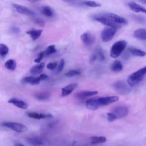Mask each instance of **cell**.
I'll list each match as a JSON object with an SVG mask.
<instances>
[{"label": "cell", "mask_w": 146, "mask_h": 146, "mask_svg": "<svg viewBox=\"0 0 146 146\" xmlns=\"http://www.w3.org/2000/svg\"><path fill=\"white\" fill-rule=\"evenodd\" d=\"M27 142L33 146H40L43 144V140L38 137H31L27 139Z\"/></svg>", "instance_id": "obj_19"}, {"label": "cell", "mask_w": 146, "mask_h": 146, "mask_svg": "<svg viewBox=\"0 0 146 146\" xmlns=\"http://www.w3.org/2000/svg\"><path fill=\"white\" fill-rule=\"evenodd\" d=\"M64 1H67V2H74L75 0H63Z\"/></svg>", "instance_id": "obj_44"}, {"label": "cell", "mask_w": 146, "mask_h": 146, "mask_svg": "<svg viewBox=\"0 0 146 146\" xmlns=\"http://www.w3.org/2000/svg\"><path fill=\"white\" fill-rule=\"evenodd\" d=\"M146 74V67L139 70L138 71L132 74L127 79L128 84L130 87H133L141 82L145 77Z\"/></svg>", "instance_id": "obj_2"}, {"label": "cell", "mask_w": 146, "mask_h": 146, "mask_svg": "<svg viewBox=\"0 0 146 146\" xmlns=\"http://www.w3.org/2000/svg\"><path fill=\"white\" fill-rule=\"evenodd\" d=\"M13 6L15 9V10L20 14L30 16L35 15V13L34 11H33L32 10H30L29 8L19 4H13Z\"/></svg>", "instance_id": "obj_10"}, {"label": "cell", "mask_w": 146, "mask_h": 146, "mask_svg": "<svg viewBox=\"0 0 146 146\" xmlns=\"http://www.w3.org/2000/svg\"><path fill=\"white\" fill-rule=\"evenodd\" d=\"M15 146H25V145H22V144H20V143H17V144L15 145Z\"/></svg>", "instance_id": "obj_43"}, {"label": "cell", "mask_w": 146, "mask_h": 146, "mask_svg": "<svg viewBox=\"0 0 146 146\" xmlns=\"http://www.w3.org/2000/svg\"><path fill=\"white\" fill-rule=\"evenodd\" d=\"M116 29L112 27H108L104 28L102 31L101 38L103 42H107L111 40L115 35L116 33Z\"/></svg>", "instance_id": "obj_7"}, {"label": "cell", "mask_w": 146, "mask_h": 146, "mask_svg": "<svg viewBox=\"0 0 146 146\" xmlns=\"http://www.w3.org/2000/svg\"><path fill=\"white\" fill-rule=\"evenodd\" d=\"M93 19L97 21L100 22V23L106 25L108 27H114L115 29H117L119 28L120 27H121V26L117 25L116 23H115L114 22H113L111 19H110L108 18H107V17H106L104 14H97V15H95L93 17Z\"/></svg>", "instance_id": "obj_4"}, {"label": "cell", "mask_w": 146, "mask_h": 146, "mask_svg": "<svg viewBox=\"0 0 146 146\" xmlns=\"http://www.w3.org/2000/svg\"><path fill=\"white\" fill-rule=\"evenodd\" d=\"M104 15L107 18H108L110 19H111L113 22L121 26H122V25H127L128 23L127 20L125 18L117 14H115L113 13H107V14H104Z\"/></svg>", "instance_id": "obj_9"}, {"label": "cell", "mask_w": 146, "mask_h": 146, "mask_svg": "<svg viewBox=\"0 0 146 146\" xmlns=\"http://www.w3.org/2000/svg\"><path fill=\"white\" fill-rule=\"evenodd\" d=\"M80 38L83 44L87 47L91 46L95 40L94 36L89 32H86L83 33L81 35Z\"/></svg>", "instance_id": "obj_11"}, {"label": "cell", "mask_w": 146, "mask_h": 146, "mask_svg": "<svg viewBox=\"0 0 146 146\" xmlns=\"http://www.w3.org/2000/svg\"><path fill=\"white\" fill-rule=\"evenodd\" d=\"M106 141L107 138L104 136H92L90 138V141L92 144L104 143Z\"/></svg>", "instance_id": "obj_21"}, {"label": "cell", "mask_w": 146, "mask_h": 146, "mask_svg": "<svg viewBox=\"0 0 146 146\" xmlns=\"http://www.w3.org/2000/svg\"><path fill=\"white\" fill-rule=\"evenodd\" d=\"M35 79V77L34 76H26L22 79V82L23 83H30V84L32 85Z\"/></svg>", "instance_id": "obj_31"}, {"label": "cell", "mask_w": 146, "mask_h": 146, "mask_svg": "<svg viewBox=\"0 0 146 146\" xmlns=\"http://www.w3.org/2000/svg\"><path fill=\"white\" fill-rule=\"evenodd\" d=\"M17 64L14 60L13 59H9L5 63V67L11 71H14L16 68Z\"/></svg>", "instance_id": "obj_26"}, {"label": "cell", "mask_w": 146, "mask_h": 146, "mask_svg": "<svg viewBox=\"0 0 146 146\" xmlns=\"http://www.w3.org/2000/svg\"><path fill=\"white\" fill-rule=\"evenodd\" d=\"M83 3L88 7H98L101 6V4L99 3H98L95 1H84Z\"/></svg>", "instance_id": "obj_30"}, {"label": "cell", "mask_w": 146, "mask_h": 146, "mask_svg": "<svg viewBox=\"0 0 146 146\" xmlns=\"http://www.w3.org/2000/svg\"><path fill=\"white\" fill-rule=\"evenodd\" d=\"M20 29L18 28V27H11V31L13 33H14V34H18L20 32Z\"/></svg>", "instance_id": "obj_39"}, {"label": "cell", "mask_w": 146, "mask_h": 146, "mask_svg": "<svg viewBox=\"0 0 146 146\" xmlns=\"http://www.w3.org/2000/svg\"><path fill=\"white\" fill-rule=\"evenodd\" d=\"M56 67H57V62H56L49 63L46 66V67L50 70H54V69H55L56 68Z\"/></svg>", "instance_id": "obj_36"}, {"label": "cell", "mask_w": 146, "mask_h": 146, "mask_svg": "<svg viewBox=\"0 0 146 146\" xmlns=\"http://www.w3.org/2000/svg\"><path fill=\"white\" fill-rule=\"evenodd\" d=\"M78 86V84L76 83H71L70 84L62 88V96H66L70 95Z\"/></svg>", "instance_id": "obj_14"}, {"label": "cell", "mask_w": 146, "mask_h": 146, "mask_svg": "<svg viewBox=\"0 0 146 146\" xmlns=\"http://www.w3.org/2000/svg\"><path fill=\"white\" fill-rule=\"evenodd\" d=\"M44 67V63L43 62L39 63L38 65L32 67L30 70V72L33 75H38L40 74Z\"/></svg>", "instance_id": "obj_18"}, {"label": "cell", "mask_w": 146, "mask_h": 146, "mask_svg": "<svg viewBox=\"0 0 146 146\" xmlns=\"http://www.w3.org/2000/svg\"><path fill=\"white\" fill-rule=\"evenodd\" d=\"M97 59V55L96 54H94L92 55H91L90 58V63H94Z\"/></svg>", "instance_id": "obj_38"}, {"label": "cell", "mask_w": 146, "mask_h": 146, "mask_svg": "<svg viewBox=\"0 0 146 146\" xmlns=\"http://www.w3.org/2000/svg\"><path fill=\"white\" fill-rule=\"evenodd\" d=\"M129 52L132 54L134 56H144L145 55V52L139 49V48H133V47H130L128 49Z\"/></svg>", "instance_id": "obj_23"}, {"label": "cell", "mask_w": 146, "mask_h": 146, "mask_svg": "<svg viewBox=\"0 0 146 146\" xmlns=\"http://www.w3.org/2000/svg\"><path fill=\"white\" fill-rule=\"evenodd\" d=\"M128 5L129 6V7L135 13H145L146 10L145 9L141 6V5L137 4L136 3L134 2H130L128 3Z\"/></svg>", "instance_id": "obj_15"}, {"label": "cell", "mask_w": 146, "mask_h": 146, "mask_svg": "<svg viewBox=\"0 0 146 146\" xmlns=\"http://www.w3.org/2000/svg\"><path fill=\"white\" fill-rule=\"evenodd\" d=\"M81 73L80 71L78 70H70L68 71L66 74L65 76L67 78H72L77 75H80Z\"/></svg>", "instance_id": "obj_27"}, {"label": "cell", "mask_w": 146, "mask_h": 146, "mask_svg": "<svg viewBox=\"0 0 146 146\" xmlns=\"http://www.w3.org/2000/svg\"><path fill=\"white\" fill-rule=\"evenodd\" d=\"M3 125L7 127L8 128L17 132H25L27 131V128L26 125L16 122H3Z\"/></svg>", "instance_id": "obj_6"}, {"label": "cell", "mask_w": 146, "mask_h": 146, "mask_svg": "<svg viewBox=\"0 0 146 146\" xmlns=\"http://www.w3.org/2000/svg\"><path fill=\"white\" fill-rule=\"evenodd\" d=\"M8 102L9 103L14 104L15 106L21 109H27L29 106L28 104L24 101L16 98H11L9 100Z\"/></svg>", "instance_id": "obj_13"}, {"label": "cell", "mask_w": 146, "mask_h": 146, "mask_svg": "<svg viewBox=\"0 0 146 146\" xmlns=\"http://www.w3.org/2000/svg\"><path fill=\"white\" fill-rule=\"evenodd\" d=\"M44 56H45V54H44V51L40 52L39 54L38 57H37L35 59H34V62H35V63H39L41 62V60H42V59L43 58V57H44Z\"/></svg>", "instance_id": "obj_34"}, {"label": "cell", "mask_w": 146, "mask_h": 146, "mask_svg": "<svg viewBox=\"0 0 146 146\" xmlns=\"http://www.w3.org/2000/svg\"><path fill=\"white\" fill-rule=\"evenodd\" d=\"M139 1H140V2H141V3H146V0H138Z\"/></svg>", "instance_id": "obj_42"}, {"label": "cell", "mask_w": 146, "mask_h": 146, "mask_svg": "<svg viewBox=\"0 0 146 146\" xmlns=\"http://www.w3.org/2000/svg\"><path fill=\"white\" fill-rule=\"evenodd\" d=\"M27 1H29V2H30L34 3V2H36V1H39V0H27Z\"/></svg>", "instance_id": "obj_41"}, {"label": "cell", "mask_w": 146, "mask_h": 146, "mask_svg": "<svg viewBox=\"0 0 146 146\" xmlns=\"http://www.w3.org/2000/svg\"><path fill=\"white\" fill-rule=\"evenodd\" d=\"M44 52L45 55H50L55 53L56 52V49L55 48V45H50L47 47Z\"/></svg>", "instance_id": "obj_28"}, {"label": "cell", "mask_w": 146, "mask_h": 146, "mask_svg": "<svg viewBox=\"0 0 146 146\" xmlns=\"http://www.w3.org/2000/svg\"><path fill=\"white\" fill-rule=\"evenodd\" d=\"M50 97V94L47 92H41L37 93L35 95V98L40 101H44L49 99Z\"/></svg>", "instance_id": "obj_25"}, {"label": "cell", "mask_w": 146, "mask_h": 146, "mask_svg": "<svg viewBox=\"0 0 146 146\" xmlns=\"http://www.w3.org/2000/svg\"><path fill=\"white\" fill-rule=\"evenodd\" d=\"M41 12L44 16L47 17H52L54 15L53 10L50 7L47 6L42 7Z\"/></svg>", "instance_id": "obj_24"}, {"label": "cell", "mask_w": 146, "mask_h": 146, "mask_svg": "<svg viewBox=\"0 0 146 146\" xmlns=\"http://www.w3.org/2000/svg\"><path fill=\"white\" fill-rule=\"evenodd\" d=\"M96 54L97 55V58H98L100 61H103L104 60L105 56H104V53L102 50H100V49L99 50Z\"/></svg>", "instance_id": "obj_35"}, {"label": "cell", "mask_w": 146, "mask_h": 146, "mask_svg": "<svg viewBox=\"0 0 146 146\" xmlns=\"http://www.w3.org/2000/svg\"><path fill=\"white\" fill-rule=\"evenodd\" d=\"M28 116L30 118L35 119H48L53 117L52 115L50 113H40L35 112H30L27 113Z\"/></svg>", "instance_id": "obj_12"}, {"label": "cell", "mask_w": 146, "mask_h": 146, "mask_svg": "<svg viewBox=\"0 0 146 146\" xmlns=\"http://www.w3.org/2000/svg\"><path fill=\"white\" fill-rule=\"evenodd\" d=\"M107 118L108 121L112 122L117 119L115 115L112 112H108L107 113Z\"/></svg>", "instance_id": "obj_33"}, {"label": "cell", "mask_w": 146, "mask_h": 146, "mask_svg": "<svg viewBox=\"0 0 146 146\" xmlns=\"http://www.w3.org/2000/svg\"><path fill=\"white\" fill-rule=\"evenodd\" d=\"M38 77H39V79L40 80V81L46 80V79H48V75H47L46 74H40Z\"/></svg>", "instance_id": "obj_40"}, {"label": "cell", "mask_w": 146, "mask_h": 146, "mask_svg": "<svg viewBox=\"0 0 146 146\" xmlns=\"http://www.w3.org/2000/svg\"><path fill=\"white\" fill-rule=\"evenodd\" d=\"M118 100L119 97L117 96L93 98L86 101V107L90 110L95 111L100 107L109 105L117 102Z\"/></svg>", "instance_id": "obj_1"}, {"label": "cell", "mask_w": 146, "mask_h": 146, "mask_svg": "<svg viewBox=\"0 0 146 146\" xmlns=\"http://www.w3.org/2000/svg\"><path fill=\"white\" fill-rule=\"evenodd\" d=\"M9 52L8 47L3 43L0 44V55L1 56H5Z\"/></svg>", "instance_id": "obj_29"}, {"label": "cell", "mask_w": 146, "mask_h": 146, "mask_svg": "<svg viewBox=\"0 0 146 146\" xmlns=\"http://www.w3.org/2000/svg\"><path fill=\"white\" fill-rule=\"evenodd\" d=\"M123 66L119 60H115L111 66V69L113 72H120L123 70Z\"/></svg>", "instance_id": "obj_22"}, {"label": "cell", "mask_w": 146, "mask_h": 146, "mask_svg": "<svg viewBox=\"0 0 146 146\" xmlns=\"http://www.w3.org/2000/svg\"><path fill=\"white\" fill-rule=\"evenodd\" d=\"M43 30H34V29H33V30H31L30 31H28L26 32V33L29 35H30L31 39L33 40H36L38 38H39V36H40V35L42 34V33Z\"/></svg>", "instance_id": "obj_20"}, {"label": "cell", "mask_w": 146, "mask_h": 146, "mask_svg": "<svg viewBox=\"0 0 146 146\" xmlns=\"http://www.w3.org/2000/svg\"><path fill=\"white\" fill-rule=\"evenodd\" d=\"M133 36L137 39L145 40L146 39V30L144 29H137L134 31Z\"/></svg>", "instance_id": "obj_16"}, {"label": "cell", "mask_w": 146, "mask_h": 146, "mask_svg": "<svg viewBox=\"0 0 146 146\" xmlns=\"http://www.w3.org/2000/svg\"><path fill=\"white\" fill-rule=\"evenodd\" d=\"M128 112L129 110L128 107L123 106H119L115 107L111 111V112H112L115 115L117 119L127 116L128 113Z\"/></svg>", "instance_id": "obj_8"}, {"label": "cell", "mask_w": 146, "mask_h": 146, "mask_svg": "<svg viewBox=\"0 0 146 146\" xmlns=\"http://www.w3.org/2000/svg\"><path fill=\"white\" fill-rule=\"evenodd\" d=\"M34 22L36 24L38 25L39 26L43 27V26H44V22L42 19H41L40 18H35Z\"/></svg>", "instance_id": "obj_37"}, {"label": "cell", "mask_w": 146, "mask_h": 146, "mask_svg": "<svg viewBox=\"0 0 146 146\" xmlns=\"http://www.w3.org/2000/svg\"><path fill=\"white\" fill-rule=\"evenodd\" d=\"M98 94V91H82L80 92L78 94H76V96L78 98L82 99V98H88L90 96H92L94 95H96V94Z\"/></svg>", "instance_id": "obj_17"}, {"label": "cell", "mask_w": 146, "mask_h": 146, "mask_svg": "<svg viewBox=\"0 0 146 146\" xmlns=\"http://www.w3.org/2000/svg\"><path fill=\"white\" fill-rule=\"evenodd\" d=\"M127 46V42L125 40H121L115 42L112 46L110 50V55L113 58L119 57L123 51L125 49Z\"/></svg>", "instance_id": "obj_3"}, {"label": "cell", "mask_w": 146, "mask_h": 146, "mask_svg": "<svg viewBox=\"0 0 146 146\" xmlns=\"http://www.w3.org/2000/svg\"><path fill=\"white\" fill-rule=\"evenodd\" d=\"M114 90L121 95H125L129 93L131 88L128 83H126L123 80H118L113 85Z\"/></svg>", "instance_id": "obj_5"}, {"label": "cell", "mask_w": 146, "mask_h": 146, "mask_svg": "<svg viewBox=\"0 0 146 146\" xmlns=\"http://www.w3.org/2000/svg\"><path fill=\"white\" fill-rule=\"evenodd\" d=\"M64 64H65L64 60L63 59H61L60 60V62H59V63L58 67H57L56 73H59V72H60L63 70V68L64 67Z\"/></svg>", "instance_id": "obj_32"}]
</instances>
